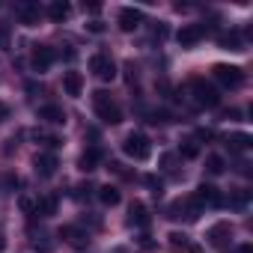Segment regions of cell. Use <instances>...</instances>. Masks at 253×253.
<instances>
[{
    "label": "cell",
    "instance_id": "obj_32",
    "mask_svg": "<svg viewBox=\"0 0 253 253\" xmlns=\"http://www.w3.org/2000/svg\"><path fill=\"white\" fill-rule=\"evenodd\" d=\"M238 253H253V247H250V244H241V247H238Z\"/></svg>",
    "mask_w": 253,
    "mask_h": 253
},
{
    "label": "cell",
    "instance_id": "obj_7",
    "mask_svg": "<svg viewBox=\"0 0 253 253\" xmlns=\"http://www.w3.org/2000/svg\"><path fill=\"white\" fill-rule=\"evenodd\" d=\"M57 167H60V161H57L54 152H39V155L33 158V170H36V176H42V179H51V176L57 173Z\"/></svg>",
    "mask_w": 253,
    "mask_h": 253
},
{
    "label": "cell",
    "instance_id": "obj_4",
    "mask_svg": "<svg viewBox=\"0 0 253 253\" xmlns=\"http://www.w3.org/2000/svg\"><path fill=\"white\" fill-rule=\"evenodd\" d=\"M211 75H214V81H217L220 86H226V89H235V86H241V84H244V72H241L238 66L217 63V66L211 69Z\"/></svg>",
    "mask_w": 253,
    "mask_h": 253
},
{
    "label": "cell",
    "instance_id": "obj_19",
    "mask_svg": "<svg viewBox=\"0 0 253 253\" xmlns=\"http://www.w3.org/2000/svg\"><path fill=\"white\" fill-rule=\"evenodd\" d=\"M128 223H131V226H146V223H149V214H146V206H143V203H131V209H128Z\"/></svg>",
    "mask_w": 253,
    "mask_h": 253
},
{
    "label": "cell",
    "instance_id": "obj_10",
    "mask_svg": "<svg viewBox=\"0 0 253 253\" xmlns=\"http://www.w3.org/2000/svg\"><path fill=\"white\" fill-rule=\"evenodd\" d=\"M60 238H63L66 244H72L75 250H86V247H89V235H86L81 226H63V229H60Z\"/></svg>",
    "mask_w": 253,
    "mask_h": 253
},
{
    "label": "cell",
    "instance_id": "obj_25",
    "mask_svg": "<svg viewBox=\"0 0 253 253\" xmlns=\"http://www.w3.org/2000/svg\"><path fill=\"white\" fill-rule=\"evenodd\" d=\"M33 140H36V143H45L48 149H57V146L63 143L57 134H48V131H33Z\"/></svg>",
    "mask_w": 253,
    "mask_h": 253
},
{
    "label": "cell",
    "instance_id": "obj_16",
    "mask_svg": "<svg viewBox=\"0 0 253 253\" xmlns=\"http://www.w3.org/2000/svg\"><path fill=\"white\" fill-rule=\"evenodd\" d=\"M63 89H66V95L78 98V95L84 92V78H81V72H66V78H63Z\"/></svg>",
    "mask_w": 253,
    "mask_h": 253
},
{
    "label": "cell",
    "instance_id": "obj_31",
    "mask_svg": "<svg viewBox=\"0 0 253 253\" xmlns=\"http://www.w3.org/2000/svg\"><path fill=\"white\" fill-rule=\"evenodd\" d=\"M9 113H12V110H9V104L0 101V122H6V119H9Z\"/></svg>",
    "mask_w": 253,
    "mask_h": 253
},
{
    "label": "cell",
    "instance_id": "obj_14",
    "mask_svg": "<svg viewBox=\"0 0 253 253\" xmlns=\"http://www.w3.org/2000/svg\"><path fill=\"white\" fill-rule=\"evenodd\" d=\"M167 244H170L176 253H200V247L191 244V238H188L185 232H170V235H167Z\"/></svg>",
    "mask_w": 253,
    "mask_h": 253
},
{
    "label": "cell",
    "instance_id": "obj_30",
    "mask_svg": "<svg viewBox=\"0 0 253 253\" xmlns=\"http://www.w3.org/2000/svg\"><path fill=\"white\" fill-rule=\"evenodd\" d=\"M92 191H95L92 185H78V188H75V197H78V200H89Z\"/></svg>",
    "mask_w": 253,
    "mask_h": 253
},
{
    "label": "cell",
    "instance_id": "obj_24",
    "mask_svg": "<svg viewBox=\"0 0 253 253\" xmlns=\"http://www.w3.org/2000/svg\"><path fill=\"white\" fill-rule=\"evenodd\" d=\"M223 170H226V161H223L220 155H209V158H206V173H209V176H220Z\"/></svg>",
    "mask_w": 253,
    "mask_h": 253
},
{
    "label": "cell",
    "instance_id": "obj_3",
    "mask_svg": "<svg viewBox=\"0 0 253 253\" xmlns=\"http://www.w3.org/2000/svg\"><path fill=\"white\" fill-rule=\"evenodd\" d=\"M122 152L128 158H134V161H146L152 155V140L146 134H140V131H131L128 137L122 140Z\"/></svg>",
    "mask_w": 253,
    "mask_h": 253
},
{
    "label": "cell",
    "instance_id": "obj_6",
    "mask_svg": "<svg viewBox=\"0 0 253 253\" xmlns=\"http://www.w3.org/2000/svg\"><path fill=\"white\" fill-rule=\"evenodd\" d=\"M206 238H209V244H211V247H217V250L223 253V250L229 247V238H232V226H229L226 220H217L214 226H209V235H206Z\"/></svg>",
    "mask_w": 253,
    "mask_h": 253
},
{
    "label": "cell",
    "instance_id": "obj_23",
    "mask_svg": "<svg viewBox=\"0 0 253 253\" xmlns=\"http://www.w3.org/2000/svg\"><path fill=\"white\" fill-rule=\"evenodd\" d=\"M95 191H98V200H101L104 206H116V203L122 200V197H119V191H116L113 185H104V188H95Z\"/></svg>",
    "mask_w": 253,
    "mask_h": 253
},
{
    "label": "cell",
    "instance_id": "obj_5",
    "mask_svg": "<svg viewBox=\"0 0 253 253\" xmlns=\"http://www.w3.org/2000/svg\"><path fill=\"white\" fill-rule=\"evenodd\" d=\"M89 72L98 78V81H113L116 78V63L107 57V54H95L89 60Z\"/></svg>",
    "mask_w": 253,
    "mask_h": 253
},
{
    "label": "cell",
    "instance_id": "obj_11",
    "mask_svg": "<svg viewBox=\"0 0 253 253\" xmlns=\"http://www.w3.org/2000/svg\"><path fill=\"white\" fill-rule=\"evenodd\" d=\"M203 36H206V24H188V27H182V30L176 33V39H179V45H182V48L197 45Z\"/></svg>",
    "mask_w": 253,
    "mask_h": 253
},
{
    "label": "cell",
    "instance_id": "obj_15",
    "mask_svg": "<svg viewBox=\"0 0 253 253\" xmlns=\"http://www.w3.org/2000/svg\"><path fill=\"white\" fill-rule=\"evenodd\" d=\"M15 15H18L27 27H33V24L39 21L42 9H39V3H18V6H15Z\"/></svg>",
    "mask_w": 253,
    "mask_h": 253
},
{
    "label": "cell",
    "instance_id": "obj_22",
    "mask_svg": "<svg viewBox=\"0 0 253 253\" xmlns=\"http://www.w3.org/2000/svg\"><path fill=\"white\" fill-rule=\"evenodd\" d=\"M36 214H42V217H51V214H57V197H54V194H48V197L36 200Z\"/></svg>",
    "mask_w": 253,
    "mask_h": 253
},
{
    "label": "cell",
    "instance_id": "obj_26",
    "mask_svg": "<svg viewBox=\"0 0 253 253\" xmlns=\"http://www.w3.org/2000/svg\"><path fill=\"white\" fill-rule=\"evenodd\" d=\"M179 155H182V158H197V155H200V143H197L194 137H191V140H182Z\"/></svg>",
    "mask_w": 253,
    "mask_h": 253
},
{
    "label": "cell",
    "instance_id": "obj_29",
    "mask_svg": "<svg viewBox=\"0 0 253 253\" xmlns=\"http://www.w3.org/2000/svg\"><path fill=\"white\" fill-rule=\"evenodd\" d=\"M161 167H164V173L176 176V155H164V158H161Z\"/></svg>",
    "mask_w": 253,
    "mask_h": 253
},
{
    "label": "cell",
    "instance_id": "obj_12",
    "mask_svg": "<svg viewBox=\"0 0 253 253\" xmlns=\"http://www.w3.org/2000/svg\"><path fill=\"white\" fill-rule=\"evenodd\" d=\"M194 200H197L200 206H214V209H217V206H223V197H220V191H217L214 185H206V182L197 188Z\"/></svg>",
    "mask_w": 253,
    "mask_h": 253
},
{
    "label": "cell",
    "instance_id": "obj_21",
    "mask_svg": "<svg viewBox=\"0 0 253 253\" xmlns=\"http://www.w3.org/2000/svg\"><path fill=\"white\" fill-rule=\"evenodd\" d=\"M226 146H229L232 152H247V149L253 146V140H250V134H229V137H226Z\"/></svg>",
    "mask_w": 253,
    "mask_h": 253
},
{
    "label": "cell",
    "instance_id": "obj_2",
    "mask_svg": "<svg viewBox=\"0 0 253 253\" xmlns=\"http://www.w3.org/2000/svg\"><path fill=\"white\" fill-rule=\"evenodd\" d=\"M188 92H191V98H194L197 107H217L220 104V92L211 84H206L203 78H194L188 84Z\"/></svg>",
    "mask_w": 253,
    "mask_h": 253
},
{
    "label": "cell",
    "instance_id": "obj_17",
    "mask_svg": "<svg viewBox=\"0 0 253 253\" xmlns=\"http://www.w3.org/2000/svg\"><path fill=\"white\" fill-rule=\"evenodd\" d=\"M39 119H45L51 125H63L66 122V110L60 104H45V107H39Z\"/></svg>",
    "mask_w": 253,
    "mask_h": 253
},
{
    "label": "cell",
    "instance_id": "obj_20",
    "mask_svg": "<svg viewBox=\"0 0 253 253\" xmlns=\"http://www.w3.org/2000/svg\"><path fill=\"white\" fill-rule=\"evenodd\" d=\"M69 12H72V6L66 3V0H54V3L48 6V18H51V21H57V24H60V21H66V18H69Z\"/></svg>",
    "mask_w": 253,
    "mask_h": 253
},
{
    "label": "cell",
    "instance_id": "obj_9",
    "mask_svg": "<svg viewBox=\"0 0 253 253\" xmlns=\"http://www.w3.org/2000/svg\"><path fill=\"white\" fill-rule=\"evenodd\" d=\"M54 60H57L54 48H48V45H39V48L33 51V57H30V66H33V72H48V69L54 66Z\"/></svg>",
    "mask_w": 253,
    "mask_h": 253
},
{
    "label": "cell",
    "instance_id": "obj_13",
    "mask_svg": "<svg viewBox=\"0 0 253 253\" xmlns=\"http://www.w3.org/2000/svg\"><path fill=\"white\" fill-rule=\"evenodd\" d=\"M101 158H104V152L98 149V146H89L81 158H78V167L84 170V173H92V170H98V164H101Z\"/></svg>",
    "mask_w": 253,
    "mask_h": 253
},
{
    "label": "cell",
    "instance_id": "obj_27",
    "mask_svg": "<svg viewBox=\"0 0 253 253\" xmlns=\"http://www.w3.org/2000/svg\"><path fill=\"white\" fill-rule=\"evenodd\" d=\"M247 200H250V191H235V194H232L229 200H223V203H229V206H235V209H244Z\"/></svg>",
    "mask_w": 253,
    "mask_h": 253
},
{
    "label": "cell",
    "instance_id": "obj_8",
    "mask_svg": "<svg viewBox=\"0 0 253 253\" xmlns=\"http://www.w3.org/2000/svg\"><path fill=\"white\" fill-rule=\"evenodd\" d=\"M116 24H119V30H122V33H134V30L143 24V12H140V9H134V6H125V9L119 12Z\"/></svg>",
    "mask_w": 253,
    "mask_h": 253
},
{
    "label": "cell",
    "instance_id": "obj_28",
    "mask_svg": "<svg viewBox=\"0 0 253 253\" xmlns=\"http://www.w3.org/2000/svg\"><path fill=\"white\" fill-rule=\"evenodd\" d=\"M18 206H21L24 214H36V200H30V197H18Z\"/></svg>",
    "mask_w": 253,
    "mask_h": 253
},
{
    "label": "cell",
    "instance_id": "obj_1",
    "mask_svg": "<svg viewBox=\"0 0 253 253\" xmlns=\"http://www.w3.org/2000/svg\"><path fill=\"white\" fill-rule=\"evenodd\" d=\"M92 107H95V113H98V119H101L104 125H119V122H122V110H119V104L110 98V92H104V89L92 92Z\"/></svg>",
    "mask_w": 253,
    "mask_h": 253
},
{
    "label": "cell",
    "instance_id": "obj_18",
    "mask_svg": "<svg viewBox=\"0 0 253 253\" xmlns=\"http://www.w3.org/2000/svg\"><path fill=\"white\" fill-rule=\"evenodd\" d=\"M217 45L226 48V51H241V48H244V36H241L238 30H229V33H220V36H217Z\"/></svg>",
    "mask_w": 253,
    "mask_h": 253
}]
</instances>
